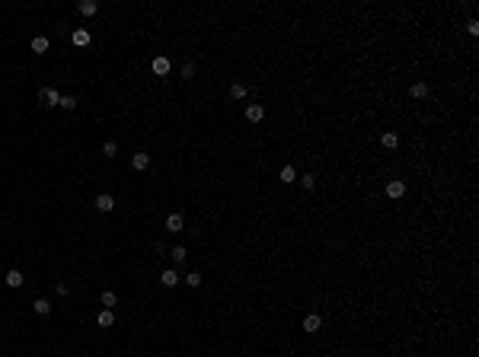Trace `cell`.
<instances>
[{"label":"cell","mask_w":479,"mask_h":357,"mask_svg":"<svg viewBox=\"0 0 479 357\" xmlns=\"http://www.w3.org/2000/svg\"><path fill=\"white\" fill-rule=\"evenodd\" d=\"M319 326H323V319H319L316 312H310V316H304V332H319Z\"/></svg>","instance_id":"cell-10"},{"label":"cell","mask_w":479,"mask_h":357,"mask_svg":"<svg viewBox=\"0 0 479 357\" xmlns=\"http://www.w3.org/2000/svg\"><path fill=\"white\" fill-rule=\"evenodd\" d=\"M185 284H189V287H201V274L189 271V274H185Z\"/></svg>","instance_id":"cell-24"},{"label":"cell","mask_w":479,"mask_h":357,"mask_svg":"<svg viewBox=\"0 0 479 357\" xmlns=\"http://www.w3.org/2000/svg\"><path fill=\"white\" fill-rule=\"evenodd\" d=\"M99 303H102V310H112V306L118 303V296H115V290H102V296H99Z\"/></svg>","instance_id":"cell-16"},{"label":"cell","mask_w":479,"mask_h":357,"mask_svg":"<svg viewBox=\"0 0 479 357\" xmlns=\"http://www.w3.org/2000/svg\"><path fill=\"white\" fill-rule=\"evenodd\" d=\"M58 102H61V93H58V90H48V86L38 90V106H42V109H54Z\"/></svg>","instance_id":"cell-1"},{"label":"cell","mask_w":479,"mask_h":357,"mask_svg":"<svg viewBox=\"0 0 479 357\" xmlns=\"http://www.w3.org/2000/svg\"><path fill=\"white\" fill-rule=\"evenodd\" d=\"M96 10H99L96 0H80V3H77V13H83V16H93Z\"/></svg>","instance_id":"cell-15"},{"label":"cell","mask_w":479,"mask_h":357,"mask_svg":"<svg viewBox=\"0 0 479 357\" xmlns=\"http://www.w3.org/2000/svg\"><path fill=\"white\" fill-rule=\"evenodd\" d=\"M169 259H173V262H176V265H182V262H185V259H189V252H185V249H182V246H176V249H173V252H169Z\"/></svg>","instance_id":"cell-20"},{"label":"cell","mask_w":479,"mask_h":357,"mask_svg":"<svg viewBox=\"0 0 479 357\" xmlns=\"http://www.w3.org/2000/svg\"><path fill=\"white\" fill-rule=\"evenodd\" d=\"M409 96H412V99H425V96H428V83H425V80L412 83V86H409Z\"/></svg>","instance_id":"cell-14"},{"label":"cell","mask_w":479,"mask_h":357,"mask_svg":"<svg viewBox=\"0 0 479 357\" xmlns=\"http://www.w3.org/2000/svg\"><path fill=\"white\" fill-rule=\"evenodd\" d=\"M32 310H35V312H38V316H48V312H51V303H48L45 296H38L35 303H32Z\"/></svg>","instance_id":"cell-17"},{"label":"cell","mask_w":479,"mask_h":357,"mask_svg":"<svg viewBox=\"0 0 479 357\" xmlns=\"http://www.w3.org/2000/svg\"><path fill=\"white\" fill-rule=\"evenodd\" d=\"M58 106H61L64 112H74V109H77V96H61V102H58Z\"/></svg>","instance_id":"cell-22"},{"label":"cell","mask_w":479,"mask_h":357,"mask_svg":"<svg viewBox=\"0 0 479 357\" xmlns=\"http://www.w3.org/2000/svg\"><path fill=\"white\" fill-rule=\"evenodd\" d=\"M102 156H106V160L118 156V144H115V140H106V144H102Z\"/></svg>","instance_id":"cell-19"},{"label":"cell","mask_w":479,"mask_h":357,"mask_svg":"<svg viewBox=\"0 0 479 357\" xmlns=\"http://www.w3.org/2000/svg\"><path fill=\"white\" fill-rule=\"evenodd\" d=\"M246 118H249L252 124H259L262 118H265V109L259 106V102H249V106H246Z\"/></svg>","instance_id":"cell-2"},{"label":"cell","mask_w":479,"mask_h":357,"mask_svg":"<svg viewBox=\"0 0 479 357\" xmlns=\"http://www.w3.org/2000/svg\"><path fill=\"white\" fill-rule=\"evenodd\" d=\"M179 77H182V80H192V77H195V64H182Z\"/></svg>","instance_id":"cell-26"},{"label":"cell","mask_w":479,"mask_h":357,"mask_svg":"<svg viewBox=\"0 0 479 357\" xmlns=\"http://www.w3.org/2000/svg\"><path fill=\"white\" fill-rule=\"evenodd\" d=\"M23 284H26V278H23V271H16V268H13V271H7V287H13V290H19V287H23Z\"/></svg>","instance_id":"cell-8"},{"label":"cell","mask_w":479,"mask_h":357,"mask_svg":"<svg viewBox=\"0 0 479 357\" xmlns=\"http://www.w3.org/2000/svg\"><path fill=\"white\" fill-rule=\"evenodd\" d=\"M169 67H173V64H169V58H153V74H157V77H166Z\"/></svg>","instance_id":"cell-13"},{"label":"cell","mask_w":479,"mask_h":357,"mask_svg":"<svg viewBox=\"0 0 479 357\" xmlns=\"http://www.w3.org/2000/svg\"><path fill=\"white\" fill-rule=\"evenodd\" d=\"M96 211H102V214H109V211H115V198L112 195H96Z\"/></svg>","instance_id":"cell-3"},{"label":"cell","mask_w":479,"mask_h":357,"mask_svg":"<svg viewBox=\"0 0 479 357\" xmlns=\"http://www.w3.org/2000/svg\"><path fill=\"white\" fill-rule=\"evenodd\" d=\"M96 326L99 328H112L115 326V312L112 310H99L96 312Z\"/></svg>","instance_id":"cell-4"},{"label":"cell","mask_w":479,"mask_h":357,"mask_svg":"<svg viewBox=\"0 0 479 357\" xmlns=\"http://www.w3.org/2000/svg\"><path fill=\"white\" fill-rule=\"evenodd\" d=\"M131 166L134 169H141V172H144L147 166H150V153H144V150H137L134 156H131Z\"/></svg>","instance_id":"cell-5"},{"label":"cell","mask_w":479,"mask_h":357,"mask_svg":"<svg viewBox=\"0 0 479 357\" xmlns=\"http://www.w3.org/2000/svg\"><path fill=\"white\" fill-rule=\"evenodd\" d=\"M230 99H246V86L243 83H230Z\"/></svg>","instance_id":"cell-23"},{"label":"cell","mask_w":479,"mask_h":357,"mask_svg":"<svg viewBox=\"0 0 479 357\" xmlns=\"http://www.w3.org/2000/svg\"><path fill=\"white\" fill-rule=\"evenodd\" d=\"M466 32H470V35H479V19H470V23H466Z\"/></svg>","instance_id":"cell-27"},{"label":"cell","mask_w":479,"mask_h":357,"mask_svg":"<svg viewBox=\"0 0 479 357\" xmlns=\"http://www.w3.org/2000/svg\"><path fill=\"white\" fill-rule=\"evenodd\" d=\"M403 195H406V182H399V179L387 182V198H403Z\"/></svg>","instance_id":"cell-6"},{"label":"cell","mask_w":479,"mask_h":357,"mask_svg":"<svg viewBox=\"0 0 479 357\" xmlns=\"http://www.w3.org/2000/svg\"><path fill=\"white\" fill-rule=\"evenodd\" d=\"M160 284H163V287H179V274H176L173 268H166V271L160 274Z\"/></svg>","instance_id":"cell-9"},{"label":"cell","mask_w":479,"mask_h":357,"mask_svg":"<svg viewBox=\"0 0 479 357\" xmlns=\"http://www.w3.org/2000/svg\"><path fill=\"white\" fill-rule=\"evenodd\" d=\"M182 227H185L182 214H169V217H166V230H169V233H179Z\"/></svg>","instance_id":"cell-11"},{"label":"cell","mask_w":479,"mask_h":357,"mask_svg":"<svg viewBox=\"0 0 479 357\" xmlns=\"http://www.w3.org/2000/svg\"><path fill=\"white\" fill-rule=\"evenodd\" d=\"M380 144L387 147V150H396V147H399V134H396V131H383V134H380Z\"/></svg>","instance_id":"cell-7"},{"label":"cell","mask_w":479,"mask_h":357,"mask_svg":"<svg viewBox=\"0 0 479 357\" xmlns=\"http://www.w3.org/2000/svg\"><path fill=\"white\" fill-rule=\"evenodd\" d=\"M70 42H74L77 48H86V45H90V32H86V29H74V35H70Z\"/></svg>","instance_id":"cell-12"},{"label":"cell","mask_w":479,"mask_h":357,"mask_svg":"<svg viewBox=\"0 0 479 357\" xmlns=\"http://www.w3.org/2000/svg\"><path fill=\"white\" fill-rule=\"evenodd\" d=\"M32 51H35V54H45L48 51V38L45 35H35V38H32Z\"/></svg>","instance_id":"cell-18"},{"label":"cell","mask_w":479,"mask_h":357,"mask_svg":"<svg viewBox=\"0 0 479 357\" xmlns=\"http://www.w3.org/2000/svg\"><path fill=\"white\" fill-rule=\"evenodd\" d=\"M278 179H281V182H284V185H288V182H294V179H297V172H294V166H281V175H278Z\"/></svg>","instance_id":"cell-21"},{"label":"cell","mask_w":479,"mask_h":357,"mask_svg":"<svg viewBox=\"0 0 479 357\" xmlns=\"http://www.w3.org/2000/svg\"><path fill=\"white\" fill-rule=\"evenodd\" d=\"M300 185H304V191H310L313 185H316V175H310V172H307V175H300Z\"/></svg>","instance_id":"cell-25"}]
</instances>
